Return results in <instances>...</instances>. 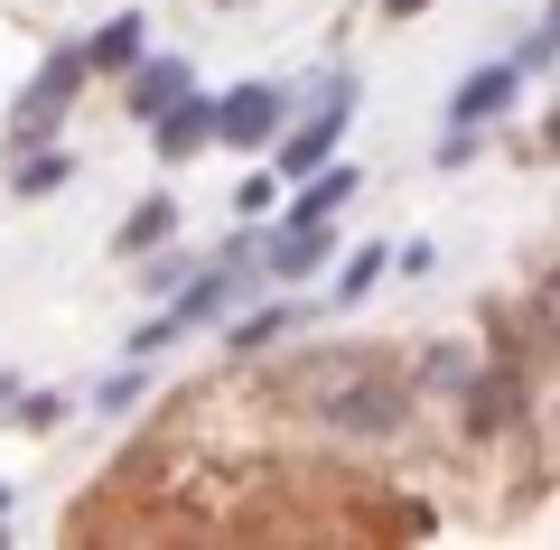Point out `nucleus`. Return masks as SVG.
<instances>
[{"label":"nucleus","instance_id":"f257e3e1","mask_svg":"<svg viewBox=\"0 0 560 550\" xmlns=\"http://www.w3.org/2000/svg\"><path fill=\"white\" fill-rule=\"evenodd\" d=\"M84 75H94V66H84V47H47V66H38V75H28V94H20V113H10V140H20V150H38V140L57 131L66 113H75V94H84Z\"/></svg>","mask_w":560,"mask_h":550},{"label":"nucleus","instance_id":"7ed1b4c3","mask_svg":"<svg viewBox=\"0 0 560 550\" xmlns=\"http://www.w3.org/2000/svg\"><path fill=\"white\" fill-rule=\"evenodd\" d=\"M280 131H290V94H280V84H234V94H215V140L271 150Z\"/></svg>","mask_w":560,"mask_h":550},{"label":"nucleus","instance_id":"1a4fd4ad","mask_svg":"<svg viewBox=\"0 0 560 550\" xmlns=\"http://www.w3.org/2000/svg\"><path fill=\"white\" fill-rule=\"evenodd\" d=\"M355 187H364V177L346 168V159H318V168H308V197L290 206V224H337L346 206H355Z\"/></svg>","mask_w":560,"mask_h":550},{"label":"nucleus","instance_id":"f3484780","mask_svg":"<svg viewBox=\"0 0 560 550\" xmlns=\"http://www.w3.org/2000/svg\"><path fill=\"white\" fill-rule=\"evenodd\" d=\"M20 420H28V430H57L66 401H57V393H28V401H20Z\"/></svg>","mask_w":560,"mask_h":550},{"label":"nucleus","instance_id":"9b49d317","mask_svg":"<svg viewBox=\"0 0 560 550\" xmlns=\"http://www.w3.org/2000/svg\"><path fill=\"white\" fill-rule=\"evenodd\" d=\"M467 401H477V411H467L477 430H514V420H523V383L514 374H477V383H467Z\"/></svg>","mask_w":560,"mask_h":550},{"label":"nucleus","instance_id":"6ab92c4d","mask_svg":"<svg viewBox=\"0 0 560 550\" xmlns=\"http://www.w3.org/2000/svg\"><path fill=\"white\" fill-rule=\"evenodd\" d=\"M541 140H551V150H560V103H551V121H541Z\"/></svg>","mask_w":560,"mask_h":550},{"label":"nucleus","instance_id":"f8f14e48","mask_svg":"<svg viewBox=\"0 0 560 550\" xmlns=\"http://www.w3.org/2000/svg\"><path fill=\"white\" fill-rule=\"evenodd\" d=\"M168 234H178V206H168V197H150V206H131V215H121L113 253H160Z\"/></svg>","mask_w":560,"mask_h":550},{"label":"nucleus","instance_id":"9d476101","mask_svg":"<svg viewBox=\"0 0 560 550\" xmlns=\"http://www.w3.org/2000/svg\"><path fill=\"white\" fill-rule=\"evenodd\" d=\"M140 28H150L140 10H121V20H103L94 38H84V66H94V75H131V66L150 57V38H140Z\"/></svg>","mask_w":560,"mask_h":550},{"label":"nucleus","instance_id":"6e6552de","mask_svg":"<svg viewBox=\"0 0 560 550\" xmlns=\"http://www.w3.org/2000/svg\"><path fill=\"white\" fill-rule=\"evenodd\" d=\"M327 253H337V243H327V224H290V215H280V234L261 243L253 261H271V280H308Z\"/></svg>","mask_w":560,"mask_h":550},{"label":"nucleus","instance_id":"20e7f679","mask_svg":"<svg viewBox=\"0 0 560 550\" xmlns=\"http://www.w3.org/2000/svg\"><path fill=\"white\" fill-rule=\"evenodd\" d=\"M327 420H337V430H401V420H411V401H401V383H383L374 364H364V374H337Z\"/></svg>","mask_w":560,"mask_h":550},{"label":"nucleus","instance_id":"39448f33","mask_svg":"<svg viewBox=\"0 0 560 550\" xmlns=\"http://www.w3.org/2000/svg\"><path fill=\"white\" fill-rule=\"evenodd\" d=\"M178 94H197V66H187V57H140L131 75H121V113H131V121H160Z\"/></svg>","mask_w":560,"mask_h":550},{"label":"nucleus","instance_id":"2eb2a0df","mask_svg":"<svg viewBox=\"0 0 560 550\" xmlns=\"http://www.w3.org/2000/svg\"><path fill=\"white\" fill-rule=\"evenodd\" d=\"M66 177H75V168H66V150H20V197H57Z\"/></svg>","mask_w":560,"mask_h":550},{"label":"nucleus","instance_id":"4468645a","mask_svg":"<svg viewBox=\"0 0 560 550\" xmlns=\"http://www.w3.org/2000/svg\"><path fill=\"white\" fill-rule=\"evenodd\" d=\"M290 327H300V308H290V299H261V308L234 327V346H280Z\"/></svg>","mask_w":560,"mask_h":550},{"label":"nucleus","instance_id":"0eeeda50","mask_svg":"<svg viewBox=\"0 0 560 550\" xmlns=\"http://www.w3.org/2000/svg\"><path fill=\"white\" fill-rule=\"evenodd\" d=\"M514 84H523V66H477V75L448 94V121H458V131H486V121H504Z\"/></svg>","mask_w":560,"mask_h":550},{"label":"nucleus","instance_id":"423d86ee","mask_svg":"<svg viewBox=\"0 0 560 550\" xmlns=\"http://www.w3.org/2000/svg\"><path fill=\"white\" fill-rule=\"evenodd\" d=\"M150 150H160L168 168H178V159H197V150H215V103H206V94H178L160 121H150Z\"/></svg>","mask_w":560,"mask_h":550},{"label":"nucleus","instance_id":"4be33fe9","mask_svg":"<svg viewBox=\"0 0 560 550\" xmlns=\"http://www.w3.org/2000/svg\"><path fill=\"white\" fill-rule=\"evenodd\" d=\"M551 308H560V290H551Z\"/></svg>","mask_w":560,"mask_h":550},{"label":"nucleus","instance_id":"412c9836","mask_svg":"<svg viewBox=\"0 0 560 550\" xmlns=\"http://www.w3.org/2000/svg\"><path fill=\"white\" fill-rule=\"evenodd\" d=\"M0 513H10V494H0Z\"/></svg>","mask_w":560,"mask_h":550},{"label":"nucleus","instance_id":"a211bd4d","mask_svg":"<svg viewBox=\"0 0 560 550\" xmlns=\"http://www.w3.org/2000/svg\"><path fill=\"white\" fill-rule=\"evenodd\" d=\"M420 10H430V0H383V20H420Z\"/></svg>","mask_w":560,"mask_h":550},{"label":"nucleus","instance_id":"ddd939ff","mask_svg":"<svg viewBox=\"0 0 560 550\" xmlns=\"http://www.w3.org/2000/svg\"><path fill=\"white\" fill-rule=\"evenodd\" d=\"M383 271H393V243H364V253H355V261L337 271V308H355V299H374V280H383Z\"/></svg>","mask_w":560,"mask_h":550},{"label":"nucleus","instance_id":"aec40b11","mask_svg":"<svg viewBox=\"0 0 560 550\" xmlns=\"http://www.w3.org/2000/svg\"><path fill=\"white\" fill-rule=\"evenodd\" d=\"M541 28H560V0H551V20H541Z\"/></svg>","mask_w":560,"mask_h":550},{"label":"nucleus","instance_id":"dca6fc26","mask_svg":"<svg viewBox=\"0 0 560 550\" xmlns=\"http://www.w3.org/2000/svg\"><path fill=\"white\" fill-rule=\"evenodd\" d=\"M234 206H243V215H271V206H280V168L243 177V187H234Z\"/></svg>","mask_w":560,"mask_h":550},{"label":"nucleus","instance_id":"f03ea898","mask_svg":"<svg viewBox=\"0 0 560 550\" xmlns=\"http://www.w3.org/2000/svg\"><path fill=\"white\" fill-rule=\"evenodd\" d=\"M346 121H355V75H327V84H318V113H308L300 131L271 140V168H280V177H308L318 159H337Z\"/></svg>","mask_w":560,"mask_h":550}]
</instances>
